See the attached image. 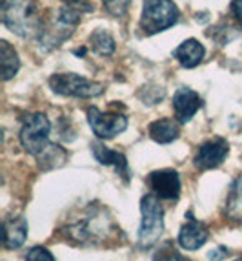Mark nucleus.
<instances>
[{
    "mask_svg": "<svg viewBox=\"0 0 242 261\" xmlns=\"http://www.w3.org/2000/svg\"><path fill=\"white\" fill-rule=\"evenodd\" d=\"M188 219L190 221L178 232V245L182 248H186V250H199L209 238V230H207V226L204 223L197 221L191 214H188Z\"/></svg>",
    "mask_w": 242,
    "mask_h": 261,
    "instance_id": "nucleus-10",
    "label": "nucleus"
},
{
    "mask_svg": "<svg viewBox=\"0 0 242 261\" xmlns=\"http://www.w3.org/2000/svg\"><path fill=\"white\" fill-rule=\"evenodd\" d=\"M49 88L58 95L64 97H80V99H89L97 97L104 92L102 84L89 81L77 73H56L49 79Z\"/></svg>",
    "mask_w": 242,
    "mask_h": 261,
    "instance_id": "nucleus-5",
    "label": "nucleus"
},
{
    "mask_svg": "<svg viewBox=\"0 0 242 261\" xmlns=\"http://www.w3.org/2000/svg\"><path fill=\"white\" fill-rule=\"evenodd\" d=\"M229 152V146L224 139L206 141L195 155V166L200 170H211L221 166L226 161Z\"/></svg>",
    "mask_w": 242,
    "mask_h": 261,
    "instance_id": "nucleus-8",
    "label": "nucleus"
},
{
    "mask_svg": "<svg viewBox=\"0 0 242 261\" xmlns=\"http://www.w3.org/2000/svg\"><path fill=\"white\" fill-rule=\"evenodd\" d=\"M178 20V9L171 0H144L140 28L146 35H155L159 31L175 26Z\"/></svg>",
    "mask_w": 242,
    "mask_h": 261,
    "instance_id": "nucleus-4",
    "label": "nucleus"
},
{
    "mask_svg": "<svg viewBox=\"0 0 242 261\" xmlns=\"http://www.w3.org/2000/svg\"><path fill=\"white\" fill-rule=\"evenodd\" d=\"M49 132H51L49 119L44 113H33L22 124L20 144L27 153L35 157H42L53 146L49 143Z\"/></svg>",
    "mask_w": 242,
    "mask_h": 261,
    "instance_id": "nucleus-3",
    "label": "nucleus"
},
{
    "mask_svg": "<svg viewBox=\"0 0 242 261\" xmlns=\"http://www.w3.org/2000/svg\"><path fill=\"white\" fill-rule=\"evenodd\" d=\"M229 256V250L226 247H217L211 252H207V259L209 261H222L224 257Z\"/></svg>",
    "mask_w": 242,
    "mask_h": 261,
    "instance_id": "nucleus-21",
    "label": "nucleus"
},
{
    "mask_svg": "<svg viewBox=\"0 0 242 261\" xmlns=\"http://www.w3.org/2000/svg\"><path fill=\"white\" fill-rule=\"evenodd\" d=\"M142 221L138 228V247L149 248L160 240L164 232V208L160 205V197L155 194H147L140 201Z\"/></svg>",
    "mask_w": 242,
    "mask_h": 261,
    "instance_id": "nucleus-2",
    "label": "nucleus"
},
{
    "mask_svg": "<svg viewBox=\"0 0 242 261\" xmlns=\"http://www.w3.org/2000/svg\"><path fill=\"white\" fill-rule=\"evenodd\" d=\"M173 55H175V59H177L184 68H195V66H199L200 62H202L206 51H204V46L199 40L188 39L173 51Z\"/></svg>",
    "mask_w": 242,
    "mask_h": 261,
    "instance_id": "nucleus-12",
    "label": "nucleus"
},
{
    "mask_svg": "<svg viewBox=\"0 0 242 261\" xmlns=\"http://www.w3.org/2000/svg\"><path fill=\"white\" fill-rule=\"evenodd\" d=\"M89 44L93 51L99 53V55L108 57L115 51V40L109 35L106 30H97L89 35Z\"/></svg>",
    "mask_w": 242,
    "mask_h": 261,
    "instance_id": "nucleus-17",
    "label": "nucleus"
},
{
    "mask_svg": "<svg viewBox=\"0 0 242 261\" xmlns=\"http://www.w3.org/2000/svg\"><path fill=\"white\" fill-rule=\"evenodd\" d=\"M235 261H242V257H237V259H235Z\"/></svg>",
    "mask_w": 242,
    "mask_h": 261,
    "instance_id": "nucleus-24",
    "label": "nucleus"
},
{
    "mask_svg": "<svg viewBox=\"0 0 242 261\" xmlns=\"http://www.w3.org/2000/svg\"><path fill=\"white\" fill-rule=\"evenodd\" d=\"M87 122L100 139H111L128 128V119L122 113H102L95 106L87 110Z\"/></svg>",
    "mask_w": 242,
    "mask_h": 261,
    "instance_id": "nucleus-6",
    "label": "nucleus"
},
{
    "mask_svg": "<svg viewBox=\"0 0 242 261\" xmlns=\"http://www.w3.org/2000/svg\"><path fill=\"white\" fill-rule=\"evenodd\" d=\"M102 2L113 17H124L131 4V0H102Z\"/></svg>",
    "mask_w": 242,
    "mask_h": 261,
    "instance_id": "nucleus-18",
    "label": "nucleus"
},
{
    "mask_svg": "<svg viewBox=\"0 0 242 261\" xmlns=\"http://www.w3.org/2000/svg\"><path fill=\"white\" fill-rule=\"evenodd\" d=\"M226 216L231 221L242 223V175H238L231 185L228 201H226Z\"/></svg>",
    "mask_w": 242,
    "mask_h": 261,
    "instance_id": "nucleus-15",
    "label": "nucleus"
},
{
    "mask_svg": "<svg viewBox=\"0 0 242 261\" xmlns=\"http://www.w3.org/2000/svg\"><path fill=\"white\" fill-rule=\"evenodd\" d=\"M91 152H93V155H95V159L100 163V165L113 166L126 181L130 179V168H128V161H126L124 153L117 152V150H111V148H108V146H104V144H99V143L91 144Z\"/></svg>",
    "mask_w": 242,
    "mask_h": 261,
    "instance_id": "nucleus-11",
    "label": "nucleus"
},
{
    "mask_svg": "<svg viewBox=\"0 0 242 261\" xmlns=\"http://www.w3.org/2000/svg\"><path fill=\"white\" fill-rule=\"evenodd\" d=\"M149 135L152 139L159 144H168L178 137V126L175 121L169 119H159V121L149 124Z\"/></svg>",
    "mask_w": 242,
    "mask_h": 261,
    "instance_id": "nucleus-14",
    "label": "nucleus"
},
{
    "mask_svg": "<svg viewBox=\"0 0 242 261\" xmlns=\"http://www.w3.org/2000/svg\"><path fill=\"white\" fill-rule=\"evenodd\" d=\"M27 238V221L24 218H9L4 221V247L13 250L24 245Z\"/></svg>",
    "mask_w": 242,
    "mask_h": 261,
    "instance_id": "nucleus-13",
    "label": "nucleus"
},
{
    "mask_svg": "<svg viewBox=\"0 0 242 261\" xmlns=\"http://www.w3.org/2000/svg\"><path fill=\"white\" fill-rule=\"evenodd\" d=\"M26 261H55L48 248L44 247H33L29 252L26 254Z\"/></svg>",
    "mask_w": 242,
    "mask_h": 261,
    "instance_id": "nucleus-20",
    "label": "nucleus"
},
{
    "mask_svg": "<svg viewBox=\"0 0 242 261\" xmlns=\"http://www.w3.org/2000/svg\"><path fill=\"white\" fill-rule=\"evenodd\" d=\"M155 261H191L188 257H184L180 252H177L175 248H171V245H166L155 254Z\"/></svg>",
    "mask_w": 242,
    "mask_h": 261,
    "instance_id": "nucleus-19",
    "label": "nucleus"
},
{
    "mask_svg": "<svg viewBox=\"0 0 242 261\" xmlns=\"http://www.w3.org/2000/svg\"><path fill=\"white\" fill-rule=\"evenodd\" d=\"M231 9H233V13H235V17H237V20L242 24V0H233Z\"/></svg>",
    "mask_w": 242,
    "mask_h": 261,
    "instance_id": "nucleus-22",
    "label": "nucleus"
},
{
    "mask_svg": "<svg viewBox=\"0 0 242 261\" xmlns=\"http://www.w3.org/2000/svg\"><path fill=\"white\" fill-rule=\"evenodd\" d=\"M147 185L160 199L177 201L180 196V177L175 170H157L147 177Z\"/></svg>",
    "mask_w": 242,
    "mask_h": 261,
    "instance_id": "nucleus-7",
    "label": "nucleus"
},
{
    "mask_svg": "<svg viewBox=\"0 0 242 261\" xmlns=\"http://www.w3.org/2000/svg\"><path fill=\"white\" fill-rule=\"evenodd\" d=\"M200 106H202V100H200L199 93L186 86L178 88L173 95V110H175V117L178 122L191 121L195 113L200 110Z\"/></svg>",
    "mask_w": 242,
    "mask_h": 261,
    "instance_id": "nucleus-9",
    "label": "nucleus"
},
{
    "mask_svg": "<svg viewBox=\"0 0 242 261\" xmlns=\"http://www.w3.org/2000/svg\"><path fill=\"white\" fill-rule=\"evenodd\" d=\"M4 26L20 37L35 35L39 31V15L33 0H4L2 2Z\"/></svg>",
    "mask_w": 242,
    "mask_h": 261,
    "instance_id": "nucleus-1",
    "label": "nucleus"
},
{
    "mask_svg": "<svg viewBox=\"0 0 242 261\" xmlns=\"http://www.w3.org/2000/svg\"><path fill=\"white\" fill-rule=\"evenodd\" d=\"M62 2H78V0H62Z\"/></svg>",
    "mask_w": 242,
    "mask_h": 261,
    "instance_id": "nucleus-23",
    "label": "nucleus"
},
{
    "mask_svg": "<svg viewBox=\"0 0 242 261\" xmlns=\"http://www.w3.org/2000/svg\"><path fill=\"white\" fill-rule=\"evenodd\" d=\"M0 57H2V77L4 81H9L11 77H15V73L18 71V66H20V61H18V55L9 42L2 40L0 42Z\"/></svg>",
    "mask_w": 242,
    "mask_h": 261,
    "instance_id": "nucleus-16",
    "label": "nucleus"
}]
</instances>
